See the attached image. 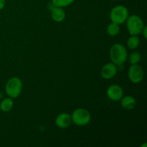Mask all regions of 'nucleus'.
Segmentation results:
<instances>
[{
  "label": "nucleus",
  "mask_w": 147,
  "mask_h": 147,
  "mask_svg": "<svg viewBox=\"0 0 147 147\" xmlns=\"http://www.w3.org/2000/svg\"><path fill=\"white\" fill-rule=\"evenodd\" d=\"M22 90V82L19 78H11L7 82L5 86V91L7 96L11 98H17Z\"/></svg>",
  "instance_id": "7ed1b4c3"
},
{
  "label": "nucleus",
  "mask_w": 147,
  "mask_h": 147,
  "mask_svg": "<svg viewBox=\"0 0 147 147\" xmlns=\"http://www.w3.org/2000/svg\"><path fill=\"white\" fill-rule=\"evenodd\" d=\"M13 106H14V101L10 97L4 98L0 103V109L5 113L9 112L13 109Z\"/></svg>",
  "instance_id": "f8f14e48"
},
{
  "label": "nucleus",
  "mask_w": 147,
  "mask_h": 147,
  "mask_svg": "<svg viewBox=\"0 0 147 147\" xmlns=\"http://www.w3.org/2000/svg\"><path fill=\"white\" fill-rule=\"evenodd\" d=\"M129 16V10L123 5L116 6L110 12V19L112 22L116 23L119 25L126 22Z\"/></svg>",
  "instance_id": "20e7f679"
},
{
  "label": "nucleus",
  "mask_w": 147,
  "mask_h": 147,
  "mask_svg": "<svg viewBox=\"0 0 147 147\" xmlns=\"http://www.w3.org/2000/svg\"><path fill=\"white\" fill-rule=\"evenodd\" d=\"M107 96L110 100L113 101H118L123 96V88L120 86L116 84L111 85L107 89Z\"/></svg>",
  "instance_id": "0eeeda50"
},
{
  "label": "nucleus",
  "mask_w": 147,
  "mask_h": 147,
  "mask_svg": "<svg viewBox=\"0 0 147 147\" xmlns=\"http://www.w3.org/2000/svg\"><path fill=\"white\" fill-rule=\"evenodd\" d=\"M126 22V27L131 35H138L141 34L145 26L142 19L135 14L129 16Z\"/></svg>",
  "instance_id": "f03ea898"
},
{
  "label": "nucleus",
  "mask_w": 147,
  "mask_h": 147,
  "mask_svg": "<svg viewBox=\"0 0 147 147\" xmlns=\"http://www.w3.org/2000/svg\"><path fill=\"white\" fill-rule=\"evenodd\" d=\"M66 14L62 7H55L53 5L51 9V18L56 22H61L65 19Z\"/></svg>",
  "instance_id": "9d476101"
},
{
  "label": "nucleus",
  "mask_w": 147,
  "mask_h": 147,
  "mask_svg": "<svg viewBox=\"0 0 147 147\" xmlns=\"http://www.w3.org/2000/svg\"><path fill=\"white\" fill-rule=\"evenodd\" d=\"M75 0H52V4L55 7H65L74 2Z\"/></svg>",
  "instance_id": "2eb2a0df"
},
{
  "label": "nucleus",
  "mask_w": 147,
  "mask_h": 147,
  "mask_svg": "<svg viewBox=\"0 0 147 147\" xmlns=\"http://www.w3.org/2000/svg\"><path fill=\"white\" fill-rule=\"evenodd\" d=\"M118 72V66L114 63H107L102 67L100 70V75L102 78L106 80H110L113 78Z\"/></svg>",
  "instance_id": "6e6552de"
},
{
  "label": "nucleus",
  "mask_w": 147,
  "mask_h": 147,
  "mask_svg": "<svg viewBox=\"0 0 147 147\" xmlns=\"http://www.w3.org/2000/svg\"><path fill=\"white\" fill-rule=\"evenodd\" d=\"M72 123L71 116L67 113H61L56 117L55 124L60 129H66Z\"/></svg>",
  "instance_id": "1a4fd4ad"
},
{
  "label": "nucleus",
  "mask_w": 147,
  "mask_h": 147,
  "mask_svg": "<svg viewBox=\"0 0 147 147\" xmlns=\"http://www.w3.org/2000/svg\"><path fill=\"white\" fill-rule=\"evenodd\" d=\"M140 43V40L137 35H131V37H129L126 42L128 47L131 50H135L137 48Z\"/></svg>",
  "instance_id": "ddd939ff"
},
{
  "label": "nucleus",
  "mask_w": 147,
  "mask_h": 147,
  "mask_svg": "<svg viewBox=\"0 0 147 147\" xmlns=\"http://www.w3.org/2000/svg\"><path fill=\"white\" fill-rule=\"evenodd\" d=\"M121 105L123 109L126 110H131L136 107V100L131 96H123L121 99Z\"/></svg>",
  "instance_id": "9b49d317"
},
{
  "label": "nucleus",
  "mask_w": 147,
  "mask_h": 147,
  "mask_svg": "<svg viewBox=\"0 0 147 147\" xmlns=\"http://www.w3.org/2000/svg\"><path fill=\"white\" fill-rule=\"evenodd\" d=\"M128 76L133 83H139L142 81L144 76V73L142 66L138 64L131 65L128 72Z\"/></svg>",
  "instance_id": "423d86ee"
},
{
  "label": "nucleus",
  "mask_w": 147,
  "mask_h": 147,
  "mask_svg": "<svg viewBox=\"0 0 147 147\" xmlns=\"http://www.w3.org/2000/svg\"><path fill=\"white\" fill-rule=\"evenodd\" d=\"M110 58L116 65H122L128 58V52L126 47L120 43L113 45L111 47Z\"/></svg>",
  "instance_id": "f257e3e1"
},
{
  "label": "nucleus",
  "mask_w": 147,
  "mask_h": 147,
  "mask_svg": "<svg viewBox=\"0 0 147 147\" xmlns=\"http://www.w3.org/2000/svg\"><path fill=\"white\" fill-rule=\"evenodd\" d=\"M72 122L79 126L87 125L90 121L91 116L90 113L87 109L79 108L76 109L71 115Z\"/></svg>",
  "instance_id": "39448f33"
},
{
  "label": "nucleus",
  "mask_w": 147,
  "mask_h": 147,
  "mask_svg": "<svg viewBox=\"0 0 147 147\" xmlns=\"http://www.w3.org/2000/svg\"><path fill=\"white\" fill-rule=\"evenodd\" d=\"M112 1H116V0H112Z\"/></svg>",
  "instance_id": "6ab92c4d"
},
{
  "label": "nucleus",
  "mask_w": 147,
  "mask_h": 147,
  "mask_svg": "<svg viewBox=\"0 0 147 147\" xmlns=\"http://www.w3.org/2000/svg\"><path fill=\"white\" fill-rule=\"evenodd\" d=\"M129 60L131 65L138 64L141 60V55L137 52H134L129 56Z\"/></svg>",
  "instance_id": "dca6fc26"
},
{
  "label": "nucleus",
  "mask_w": 147,
  "mask_h": 147,
  "mask_svg": "<svg viewBox=\"0 0 147 147\" xmlns=\"http://www.w3.org/2000/svg\"><path fill=\"white\" fill-rule=\"evenodd\" d=\"M119 32H120V27L119 24L116 23L111 22L107 27V33L111 37H114L119 34Z\"/></svg>",
  "instance_id": "4468645a"
},
{
  "label": "nucleus",
  "mask_w": 147,
  "mask_h": 147,
  "mask_svg": "<svg viewBox=\"0 0 147 147\" xmlns=\"http://www.w3.org/2000/svg\"><path fill=\"white\" fill-rule=\"evenodd\" d=\"M146 26H144V29L143 30H142V33H143V34H144V38L145 39H146V37H147V32H146Z\"/></svg>",
  "instance_id": "a211bd4d"
},
{
  "label": "nucleus",
  "mask_w": 147,
  "mask_h": 147,
  "mask_svg": "<svg viewBox=\"0 0 147 147\" xmlns=\"http://www.w3.org/2000/svg\"><path fill=\"white\" fill-rule=\"evenodd\" d=\"M5 0H0V10H1L4 8V6H5Z\"/></svg>",
  "instance_id": "f3484780"
}]
</instances>
